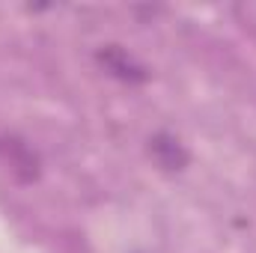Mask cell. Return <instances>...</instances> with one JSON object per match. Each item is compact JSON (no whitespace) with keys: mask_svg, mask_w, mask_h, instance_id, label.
<instances>
[{"mask_svg":"<svg viewBox=\"0 0 256 253\" xmlns=\"http://www.w3.org/2000/svg\"><path fill=\"white\" fill-rule=\"evenodd\" d=\"M0 158L6 161L9 173L18 182L30 185V182L39 179V155L24 140H18V137H0Z\"/></svg>","mask_w":256,"mask_h":253,"instance_id":"1","label":"cell"},{"mask_svg":"<svg viewBox=\"0 0 256 253\" xmlns=\"http://www.w3.org/2000/svg\"><path fill=\"white\" fill-rule=\"evenodd\" d=\"M149 155L167 173H179V170L188 167V149L167 131H158V134L149 137Z\"/></svg>","mask_w":256,"mask_h":253,"instance_id":"2","label":"cell"},{"mask_svg":"<svg viewBox=\"0 0 256 253\" xmlns=\"http://www.w3.org/2000/svg\"><path fill=\"white\" fill-rule=\"evenodd\" d=\"M96 60L104 66V72H110L114 78H120V80H126V84H143L149 74H146V68L137 63L131 54H126L120 45H108V48H102L98 54H96Z\"/></svg>","mask_w":256,"mask_h":253,"instance_id":"3","label":"cell"}]
</instances>
